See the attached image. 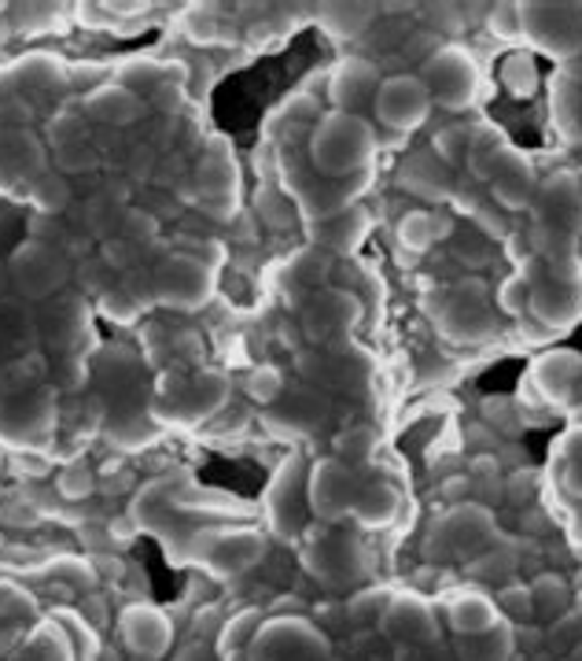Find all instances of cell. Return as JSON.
<instances>
[{
	"label": "cell",
	"mask_w": 582,
	"mask_h": 661,
	"mask_svg": "<svg viewBox=\"0 0 582 661\" xmlns=\"http://www.w3.org/2000/svg\"><path fill=\"white\" fill-rule=\"evenodd\" d=\"M377 148L380 137L369 119L346 115V111H328L309 129V166L328 182L369 174Z\"/></svg>",
	"instance_id": "cell-1"
},
{
	"label": "cell",
	"mask_w": 582,
	"mask_h": 661,
	"mask_svg": "<svg viewBox=\"0 0 582 661\" xmlns=\"http://www.w3.org/2000/svg\"><path fill=\"white\" fill-rule=\"evenodd\" d=\"M454 255L461 259V263L468 266H483L486 259H491V240L483 237V233H472V237H461L457 240V248H454Z\"/></svg>",
	"instance_id": "cell-51"
},
{
	"label": "cell",
	"mask_w": 582,
	"mask_h": 661,
	"mask_svg": "<svg viewBox=\"0 0 582 661\" xmlns=\"http://www.w3.org/2000/svg\"><path fill=\"white\" fill-rule=\"evenodd\" d=\"M513 647H520V650H539V647H546V628H539V625H513Z\"/></svg>",
	"instance_id": "cell-53"
},
{
	"label": "cell",
	"mask_w": 582,
	"mask_h": 661,
	"mask_svg": "<svg viewBox=\"0 0 582 661\" xmlns=\"http://www.w3.org/2000/svg\"><path fill=\"white\" fill-rule=\"evenodd\" d=\"M468 481H472V496H480L476 502H491L505 496V470L502 462L494 459V451H480L472 462H468Z\"/></svg>",
	"instance_id": "cell-28"
},
{
	"label": "cell",
	"mask_w": 582,
	"mask_h": 661,
	"mask_svg": "<svg viewBox=\"0 0 582 661\" xmlns=\"http://www.w3.org/2000/svg\"><path fill=\"white\" fill-rule=\"evenodd\" d=\"M520 573V539H494L486 551L465 562V576L486 588H502Z\"/></svg>",
	"instance_id": "cell-19"
},
{
	"label": "cell",
	"mask_w": 582,
	"mask_h": 661,
	"mask_svg": "<svg viewBox=\"0 0 582 661\" xmlns=\"http://www.w3.org/2000/svg\"><path fill=\"white\" fill-rule=\"evenodd\" d=\"M103 274H107V266H103L100 255H92V259H86V263L78 266V282H81V285L103 288V292H107V285H103Z\"/></svg>",
	"instance_id": "cell-55"
},
{
	"label": "cell",
	"mask_w": 582,
	"mask_h": 661,
	"mask_svg": "<svg viewBox=\"0 0 582 661\" xmlns=\"http://www.w3.org/2000/svg\"><path fill=\"white\" fill-rule=\"evenodd\" d=\"M539 484H542V473L534 470V465H520V470L505 473V499L513 502V507L528 510L534 499H539Z\"/></svg>",
	"instance_id": "cell-38"
},
{
	"label": "cell",
	"mask_w": 582,
	"mask_h": 661,
	"mask_svg": "<svg viewBox=\"0 0 582 661\" xmlns=\"http://www.w3.org/2000/svg\"><path fill=\"white\" fill-rule=\"evenodd\" d=\"M523 528H528V533H542V528H546V517H542L539 507L523 510Z\"/></svg>",
	"instance_id": "cell-59"
},
{
	"label": "cell",
	"mask_w": 582,
	"mask_h": 661,
	"mask_svg": "<svg viewBox=\"0 0 582 661\" xmlns=\"http://www.w3.org/2000/svg\"><path fill=\"white\" fill-rule=\"evenodd\" d=\"M122 237L134 240V245H148V240L159 237V219L152 211H137V208H126V215H122Z\"/></svg>",
	"instance_id": "cell-46"
},
{
	"label": "cell",
	"mask_w": 582,
	"mask_h": 661,
	"mask_svg": "<svg viewBox=\"0 0 582 661\" xmlns=\"http://www.w3.org/2000/svg\"><path fill=\"white\" fill-rule=\"evenodd\" d=\"M81 544H89L92 551L111 547V525H81Z\"/></svg>",
	"instance_id": "cell-57"
},
{
	"label": "cell",
	"mask_w": 582,
	"mask_h": 661,
	"mask_svg": "<svg viewBox=\"0 0 582 661\" xmlns=\"http://www.w3.org/2000/svg\"><path fill=\"white\" fill-rule=\"evenodd\" d=\"M255 211H258V222H262V226H269V229H288L291 222H295V215H299V203L291 200V192L274 189V185H269V189L258 192Z\"/></svg>",
	"instance_id": "cell-31"
},
{
	"label": "cell",
	"mask_w": 582,
	"mask_h": 661,
	"mask_svg": "<svg viewBox=\"0 0 582 661\" xmlns=\"http://www.w3.org/2000/svg\"><path fill=\"white\" fill-rule=\"evenodd\" d=\"M369 15L372 12L365 4H325L321 8V23L332 34H358Z\"/></svg>",
	"instance_id": "cell-41"
},
{
	"label": "cell",
	"mask_w": 582,
	"mask_h": 661,
	"mask_svg": "<svg viewBox=\"0 0 582 661\" xmlns=\"http://www.w3.org/2000/svg\"><path fill=\"white\" fill-rule=\"evenodd\" d=\"M262 554H266V539L258 533H232V536H222L214 565H218L222 576H232V573H243V570H251V565H258Z\"/></svg>",
	"instance_id": "cell-24"
},
{
	"label": "cell",
	"mask_w": 582,
	"mask_h": 661,
	"mask_svg": "<svg viewBox=\"0 0 582 661\" xmlns=\"http://www.w3.org/2000/svg\"><path fill=\"white\" fill-rule=\"evenodd\" d=\"M67 277H71L67 255L55 251L52 245H41V240H26L12 255V282L26 296H49Z\"/></svg>",
	"instance_id": "cell-8"
},
{
	"label": "cell",
	"mask_w": 582,
	"mask_h": 661,
	"mask_svg": "<svg viewBox=\"0 0 582 661\" xmlns=\"http://www.w3.org/2000/svg\"><path fill=\"white\" fill-rule=\"evenodd\" d=\"M380 625L388 628V636L409 639V644H431L439 636L435 618H431V610L420 599H391Z\"/></svg>",
	"instance_id": "cell-21"
},
{
	"label": "cell",
	"mask_w": 582,
	"mask_h": 661,
	"mask_svg": "<svg viewBox=\"0 0 582 661\" xmlns=\"http://www.w3.org/2000/svg\"><path fill=\"white\" fill-rule=\"evenodd\" d=\"M63 581L71 584V591H89L92 584H97L92 562H67V565H63Z\"/></svg>",
	"instance_id": "cell-52"
},
{
	"label": "cell",
	"mask_w": 582,
	"mask_h": 661,
	"mask_svg": "<svg viewBox=\"0 0 582 661\" xmlns=\"http://www.w3.org/2000/svg\"><path fill=\"white\" fill-rule=\"evenodd\" d=\"M372 111H377L380 126H388L391 134L406 137L428 123L431 92L425 82H420V74H391V78L380 82Z\"/></svg>",
	"instance_id": "cell-4"
},
{
	"label": "cell",
	"mask_w": 582,
	"mask_h": 661,
	"mask_svg": "<svg viewBox=\"0 0 582 661\" xmlns=\"http://www.w3.org/2000/svg\"><path fill=\"white\" fill-rule=\"evenodd\" d=\"M531 588V607H534V618L542 621H557L565 618L571 610V602H575V595H571L568 581L560 573H539L534 581L528 584Z\"/></svg>",
	"instance_id": "cell-23"
},
{
	"label": "cell",
	"mask_w": 582,
	"mask_h": 661,
	"mask_svg": "<svg viewBox=\"0 0 582 661\" xmlns=\"http://www.w3.org/2000/svg\"><path fill=\"white\" fill-rule=\"evenodd\" d=\"M531 311L539 314V322L553 325H571L582 311V288L571 282L568 274H549L534 282V296H531Z\"/></svg>",
	"instance_id": "cell-14"
},
{
	"label": "cell",
	"mask_w": 582,
	"mask_h": 661,
	"mask_svg": "<svg viewBox=\"0 0 582 661\" xmlns=\"http://www.w3.org/2000/svg\"><path fill=\"white\" fill-rule=\"evenodd\" d=\"M523 18H528V34L539 41V49L549 55H571L579 49V18L582 8L568 4H523Z\"/></svg>",
	"instance_id": "cell-11"
},
{
	"label": "cell",
	"mask_w": 582,
	"mask_h": 661,
	"mask_svg": "<svg viewBox=\"0 0 582 661\" xmlns=\"http://www.w3.org/2000/svg\"><path fill=\"white\" fill-rule=\"evenodd\" d=\"M309 237H314L309 245L325 248L328 255H354L362 248V240L369 237V211L346 208L328 219L309 222Z\"/></svg>",
	"instance_id": "cell-15"
},
{
	"label": "cell",
	"mask_w": 582,
	"mask_h": 661,
	"mask_svg": "<svg viewBox=\"0 0 582 661\" xmlns=\"http://www.w3.org/2000/svg\"><path fill=\"white\" fill-rule=\"evenodd\" d=\"M321 417H325V403H321V396L309 392V388L284 392L274 407H269V422L284 425V429H295V433H309Z\"/></svg>",
	"instance_id": "cell-22"
},
{
	"label": "cell",
	"mask_w": 582,
	"mask_h": 661,
	"mask_svg": "<svg viewBox=\"0 0 582 661\" xmlns=\"http://www.w3.org/2000/svg\"><path fill=\"white\" fill-rule=\"evenodd\" d=\"M86 111L103 126H134L144 115V100L137 97L129 86H100L89 92Z\"/></svg>",
	"instance_id": "cell-20"
},
{
	"label": "cell",
	"mask_w": 582,
	"mask_h": 661,
	"mask_svg": "<svg viewBox=\"0 0 582 661\" xmlns=\"http://www.w3.org/2000/svg\"><path fill=\"white\" fill-rule=\"evenodd\" d=\"M494 539H497V521L491 514V507L468 499V502H454L446 514L431 521L425 536V554L431 562H468V558L486 551Z\"/></svg>",
	"instance_id": "cell-2"
},
{
	"label": "cell",
	"mask_w": 582,
	"mask_h": 661,
	"mask_svg": "<svg viewBox=\"0 0 582 661\" xmlns=\"http://www.w3.org/2000/svg\"><path fill=\"white\" fill-rule=\"evenodd\" d=\"M140 303L134 292H129V285H115V288H107V292H100V311L107 314L111 322H134L137 314H140Z\"/></svg>",
	"instance_id": "cell-42"
},
{
	"label": "cell",
	"mask_w": 582,
	"mask_h": 661,
	"mask_svg": "<svg viewBox=\"0 0 582 661\" xmlns=\"http://www.w3.org/2000/svg\"><path fill=\"white\" fill-rule=\"evenodd\" d=\"M486 30H491L497 41H523V37H528L523 4H513V0L491 4V8H486Z\"/></svg>",
	"instance_id": "cell-32"
},
{
	"label": "cell",
	"mask_w": 582,
	"mask_h": 661,
	"mask_svg": "<svg viewBox=\"0 0 582 661\" xmlns=\"http://www.w3.org/2000/svg\"><path fill=\"white\" fill-rule=\"evenodd\" d=\"M534 215H539V229L575 237L582 229V182L575 174H557L546 185H539Z\"/></svg>",
	"instance_id": "cell-10"
},
{
	"label": "cell",
	"mask_w": 582,
	"mask_h": 661,
	"mask_svg": "<svg viewBox=\"0 0 582 661\" xmlns=\"http://www.w3.org/2000/svg\"><path fill=\"white\" fill-rule=\"evenodd\" d=\"M100 259H103V266H107V270H122V274H126V270H134L140 263V248L118 233V237H107L100 245Z\"/></svg>",
	"instance_id": "cell-45"
},
{
	"label": "cell",
	"mask_w": 582,
	"mask_h": 661,
	"mask_svg": "<svg viewBox=\"0 0 582 661\" xmlns=\"http://www.w3.org/2000/svg\"><path fill=\"white\" fill-rule=\"evenodd\" d=\"M122 215L126 208H115V197H92L86 208H81V222L78 229H86V237H97L100 245L107 237H115V226H122Z\"/></svg>",
	"instance_id": "cell-29"
},
{
	"label": "cell",
	"mask_w": 582,
	"mask_h": 661,
	"mask_svg": "<svg viewBox=\"0 0 582 661\" xmlns=\"http://www.w3.org/2000/svg\"><path fill=\"white\" fill-rule=\"evenodd\" d=\"M377 451V433L369 429V425H351V429H343L336 436V454H340V462L346 465H362L369 462V454Z\"/></svg>",
	"instance_id": "cell-36"
},
{
	"label": "cell",
	"mask_w": 582,
	"mask_h": 661,
	"mask_svg": "<svg viewBox=\"0 0 582 661\" xmlns=\"http://www.w3.org/2000/svg\"><path fill=\"white\" fill-rule=\"evenodd\" d=\"M243 392H248L251 403H262V407H274L280 396L288 392V381L280 374L277 366H255L248 377H243Z\"/></svg>",
	"instance_id": "cell-33"
},
{
	"label": "cell",
	"mask_w": 582,
	"mask_h": 661,
	"mask_svg": "<svg viewBox=\"0 0 582 661\" xmlns=\"http://www.w3.org/2000/svg\"><path fill=\"white\" fill-rule=\"evenodd\" d=\"M497 621H502V613H497V602L491 599V595H483V591H457V595H450V602H446V625L454 628L461 639L483 636V632L497 628Z\"/></svg>",
	"instance_id": "cell-18"
},
{
	"label": "cell",
	"mask_w": 582,
	"mask_h": 661,
	"mask_svg": "<svg viewBox=\"0 0 582 661\" xmlns=\"http://www.w3.org/2000/svg\"><path fill=\"white\" fill-rule=\"evenodd\" d=\"M41 359H18V362H8L4 370H0V396H8V392H18V388L26 385V381H34V377H41Z\"/></svg>",
	"instance_id": "cell-47"
},
{
	"label": "cell",
	"mask_w": 582,
	"mask_h": 661,
	"mask_svg": "<svg viewBox=\"0 0 582 661\" xmlns=\"http://www.w3.org/2000/svg\"><path fill=\"white\" fill-rule=\"evenodd\" d=\"M354 496H358V477H354L351 465H343L340 459H321L309 465L306 499H309V510L321 521L351 517Z\"/></svg>",
	"instance_id": "cell-6"
},
{
	"label": "cell",
	"mask_w": 582,
	"mask_h": 661,
	"mask_svg": "<svg viewBox=\"0 0 582 661\" xmlns=\"http://www.w3.org/2000/svg\"><path fill=\"white\" fill-rule=\"evenodd\" d=\"M402 510V491L394 488L388 477H372L358 481V496H354L351 517L358 521L362 528H388Z\"/></svg>",
	"instance_id": "cell-17"
},
{
	"label": "cell",
	"mask_w": 582,
	"mask_h": 661,
	"mask_svg": "<svg viewBox=\"0 0 582 661\" xmlns=\"http://www.w3.org/2000/svg\"><path fill=\"white\" fill-rule=\"evenodd\" d=\"M81 613H86L97 628H103V625H107V599L97 595V591H89L86 599H81Z\"/></svg>",
	"instance_id": "cell-56"
},
{
	"label": "cell",
	"mask_w": 582,
	"mask_h": 661,
	"mask_svg": "<svg viewBox=\"0 0 582 661\" xmlns=\"http://www.w3.org/2000/svg\"><path fill=\"white\" fill-rule=\"evenodd\" d=\"M394 237H398V245L413 251V255H420V251H428L431 245H439L435 237V211H425V208H413L406 215L398 219V229H394Z\"/></svg>",
	"instance_id": "cell-27"
},
{
	"label": "cell",
	"mask_w": 582,
	"mask_h": 661,
	"mask_svg": "<svg viewBox=\"0 0 582 661\" xmlns=\"http://www.w3.org/2000/svg\"><path fill=\"white\" fill-rule=\"evenodd\" d=\"M388 607H391V595L380 591V588H372V591L354 595V599L346 602V618H351L354 625H380L383 613H388Z\"/></svg>",
	"instance_id": "cell-39"
},
{
	"label": "cell",
	"mask_w": 582,
	"mask_h": 661,
	"mask_svg": "<svg viewBox=\"0 0 582 661\" xmlns=\"http://www.w3.org/2000/svg\"><path fill=\"white\" fill-rule=\"evenodd\" d=\"M255 625H258V610H243L240 618H232L229 625L222 628V632H225V636H222V647H225V650H232V647H243V644H248L251 636H255V632H251V628H255Z\"/></svg>",
	"instance_id": "cell-50"
},
{
	"label": "cell",
	"mask_w": 582,
	"mask_h": 661,
	"mask_svg": "<svg viewBox=\"0 0 582 661\" xmlns=\"http://www.w3.org/2000/svg\"><path fill=\"white\" fill-rule=\"evenodd\" d=\"M468 12H472V8H465V4H428L425 8V15L439 26V30H446V34L465 30V26L472 23V15H468Z\"/></svg>",
	"instance_id": "cell-49"
},
{
	"label": "cell",
	"mask_w": 582,
	"mask_h": 661,
	"mask_svg": "<svg viewBox=\"0 0 582 661\" xmlns=\"http://www.w3.org/2000/svg\"><path fill=\"white\" fill-rule=\"evenodd\" d=\"M122 639L140 658H159L170 647V621L152 607H129L122 613Z\"/></svg>",
	"instance_id": "cell-16"
},
{
	"label": "cell",
	"mask_w": 582,
	"mask_h": 661,
	"mask_svg": "<svg viewBox=\"0 0 582 661\" xmlns=\"http://www.w3.org/2000/svg\"><path fill=\"white\" fill-rule=\"evenodd\" d=\"M491 197L502 203L505 211H528L539 200V178H534V166L516 152H505L502 163L491 174Z\"/></svg>",
	"instance_id": "cell-13"
},
{
	"label": "cell",
	"mask_w": 582,
	"mask_h": 661,
	"mask_svg": "<svg viewBox=\"0 0 582 661\" xmlns=\"http://www.w3.org/2000/svg\"><path fill=\"white\" fill-rule=\"evenodd\" d=\"M358 314L362 307L351 292H343V288H317L303 303V333L314 344L340 340L354 329Z\"/></svg>",
	"instance_id": "cell-7"
},
{
	"label": "cell",
	"mask_w": 582,
	"mask_h": 661,
	"mask_svg": "<svg viewBox=\"0 0 582 661\" xmlns=\"http://www.w3.org/2000/svg\"><path fill=\"white\" fill-rule=\"evenodd\" d=\"M497 602V613L502 618H509L513 625H528V621H534V607H531V588L523 581H509L502 584L494 595Z\"/></svg>",
	"instance_id": "cell-35"
},
{
	"label": "cell",
	"mask_w": 582,
	"mask_h": 661,
	"mask_svg": "<svg viewBox=\"0 0 582 661\" xmlns=\"http://www.w3.org/2000/svg\"><path fill=\"white\" fill-rule=\"evenodd\" d=\"M443 499L454 507V502H468L472 499V481H468V473H457V477L443 481Z\"/></svg>",
	"instance_id": "cell-54"
},
{
	"label": "cell",
	"mask_w": 582,
	"mask_h": 661,
	"mask_svg": "<svg viewBox=\"0 0 582 661\" xmlns=\"http://www.w3.org/2000/svg\"><path fill=\"white\" fill-rule=\"evenodd\" d=\"M476 134H480V129L468 123H450L431 137V152H435L446 166H454V163L468 160V152H472V145H476Z\"/></svg>",
	"instance_id": "cell-30"
},
{
	"label": "cell",
	"mask_w": 582,
	"mask_h": 661,
	"mask_svg": "<svg viewBox=\"0 0 582 661\" xmlns=\"http://www.w3.org/2000/svg\"><path fill=\"white\" fill-rule=\"evenodd\" d=\"M380 63L365 60V55H346L328 74V100H332L336 111H346V115H358L365 104L377 100L380 89Z\"/></svg>",
	"instance_id": "cell-9"
},
{
	"label": "cell",
	"mask_w": 582,
	"mask_h": 661,
	"mask_svg": "<svg viewBox=\"0 0 582 661\" xmlns=\"http://www.w3.org/2000/svg\"><path fill=\"white\" fill-rule=\"evenodd\" d=\"M284 274L291 277V285L299 288H321L328 282V274H332V255L317 245H306L288 259Z\"/></svg>",
	"instance_id": "cell-25"
},
{
	"label": "cell",
	"mask_w": 582,
	"mask_h": 661,
	"mask_svg": "<svg viewBox=\"0 0 582 661\" xmlns=\"http://www.w3.org/2000/svg\"><path fill=\"white\" fill-rule=\"evenodd\" d=\"M174 661H211V650H206L200 639H195V644H185L181 650H177Z\"/></svg>",
	"instance_id": "cell-58"
},
{
	"label": "cell",
	"mask_w": 582,
	"mask_h": 661,
	"mask_svg": "<svg viewBox=\"0 0 582 661\" xmlns=\"http://www.w3.org/2000/svg\"><path fill=\"white\" fill-rule=\"evenodd\" d=\"M571 422H575V425H582V403L575 407V411H571Z\"/></svg>",
	"instance_id": "cell-60"
},
{
	"label": "cell",
	"mask_w": 582,
	"mask_h": 661,
	"mask_svg": "<svg viewBox=\"0 0 582 661\" xmlns=\"http://www.w3.org/2000/svg\"><path fill=\"white\" fill-rule=\"evenodd\" d=\"M97 470L86 462V459H74L67 462L60 470V477H55V491H60L63 499H71V502H81V499H89L92 491H97Z\"/></svg>",
	"instance_id": "cell-34"
},
{
	"label": "cell",
	"mask_w": 582,
	"mask_h": 661,
	"mask_svg": "<svg viewBox=\"0 0 582 661\" xmlns=\"http://www.w3.org/2000/svg\"><path fill=\"white\" fill-rule=\"evenodd\" d=\"M531 296H534V285L523 274H513V277H505V282L497 285L494 303H497V311H502V314L520 319V314L531 311Z\"/></svg>",
	"instance_id": "cell-37"
},
{
	"label": "cell",
	"mask_w": 582,
	"mask_h": 661,
	"mask_svg": "<svg viewBox=\"0 0 582 661\" xmlns=\"http://www.w3.org/2000/svg\"><path fill=\"white\" fill-rule=\"evenodd\" d=\"M398 185L428 203H443L454 197V171L435 152H413L398 166Z\"/></svg>",
	"instance_id": "cell-12"
},
{
	"label": "cell",
	"mask_w": 582,
	"mask_h": 661,
	"mask_svg": "<svg viewBox=\"0 0 582 661\" xmlns=\"http://www.w3.org/2000/svg\"><path fill=\"white\" fill-rule=\"evenodd\" d=\"M152 285H155V300L166 307H177V311H200L214 292L211 266L185 255V251L166 255L163 263L152 270Z\"/></svg>",
	"instance_id": "cell-5"
},
{
	"label": "cell",
	"mask_w": 582,
	"mask_h": 661,
	"mask_svg": "<svg viewBox=\"0 0 582 661\" xmlns=\"http://www.w3.org/2000/svg\"><path fill=\"white\" fill-rule=\"evenodd\" d=\"M539 63H534V55L531 52H523V49H516L509 52L502 60V86L509 97L516 100H528L539 92Z\"/></svg>",
	"instance_id": "cell-26"
},
{
	"label": "cell",
	"mask_w": 582,
	"mask_h": 661,
	"mask_svg": "<svg viewBox=\"0 0 582 661\" xmlns=\"http://www.w3.org/2000/svg\"><path fill=\"white\" fill-rule=\"evenodd\" d=\"M34 203L41 215H55V211H63L71 203V185L67 178H55V174H49V178L37 182L34 189Z\"/></svg>",
	"instance_id": "cell-43"
},
{
	"label": "cell",
	"mask_w": 582,
	"mask_h": 661,
	"mask_svg": "<svg viewBox=\"0 0 582 661\" xmlns=\"http://www.w3.org/2000/svg\"><path fill=\"white\" fill-rule=\"evenodd\" d=\"M483 425H491L494 433H505L513 440L520 433V417H516V407L505 396H491L483 399Z\"/></svg>",
	"instance_id": "cell-44"
},
{
	"label": "cell",
	"mask_w": 582,
	"mask_h": 661,
	"mask_svg": "<svg viewBox=\"0 0 582 661\" xmlns=\"http://www.w3.org/2000/svg\"><path fill=\"white\" fill-rule=\"evenodd\" d=\"M420 82H425L431 92V104H439L446 111H468L476 104V97H480L483 74H480L476 55L468 52L465 45L450 41V45H439V49L425 60Z\"/></svg>",
	"instance_id": "cell-3"
},
{
	"label": "cell",
	"mask_w": 582,
	"mask_h": 661,
	"mask_svg": "<svg viewBox=\"0 0 582 661\" xmlns=\"http://www.w3.org/2000/svg\"><path fill=\"white\" fill-rule=\"evenodd\" d=\"M582 644V613L579 610H568L565 618L549 621L546 625V647L557 650V654H568Z\"/></svg>",
	"instance_id": "cell-40"
},
{
	"label": "cell",
	"mask_w": 582,
	"mask_h": 661,
	"mask_svg": "<svg viewBox=\"0 0 582 661\" xmlns=\"http://www.w3.org/2000/svg\"><path fill=\"white\" fill-rule=\"evenodd\" d=\"M55 163L63 166L67 174L74 171H92L97 166V152L92 148H86V141H67V145H55Z\"/></svg>",
	"instance_id": "cell-48"
}]
</instances>
